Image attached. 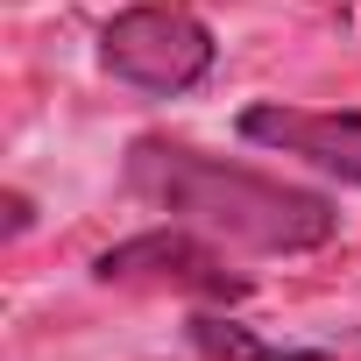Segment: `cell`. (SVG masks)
Here are the masks:
<instances>
[{
  "label": "cell",
  "instance_id": "obj_2",
  "mask_svg": "<svg viewBox=\"0 0 361 361\" xmlns=\"http://www.w3.org/2000/svg\"><path fill=\"white\" fill-rule=\"evenodd\" d=\"M99 64L142 92H192L213 71V29L185 0H142L99 29Z\"/></svg>",
  "mask_w": 361,
  "mask_h": 361
},
{
  "label": "cell",
  "instance_id": "obj_4",
  "mask_svg": "<svg viewBox=\"0 0 361 361\" xmlns=\"http://www.w3.org/2000/svg\"><path fill=\"white\" fill-rule=\"evenodd\" d=\"M241 135L283 156H305L312 170L361 185V114H305V106H248Z\"/></svg>",
  "mask_w": 361,
  "mask_h": 361
},
{
  "label": "cell",
  "instance_id": "obj_3",
  "mask_svg": "<svg viewBox=\"0 0 361 361\" xmlns=\"http://www.w3.org/2000/svg\"><path fill=\"white\" fill-rule=\"evenodd\" d=\"M99 283H128V290H177V298H248V276H234L199 234L185 227H156V234H135V241H114L99 262H92Z\"/></svg>",
  "mask_w": 361,
  "mask_h": 361
},
{
  "label": "cell",
  "instance_id": "obj_5",
  "mask_svg": "<svg viewBox=\"0 0 361 361\" xmlns=\"http://www.w3.org/2000/svg\"><path fill=\"white\" fill-rule=\"evenodd\" d=\"M192 347H199L206 361H326L319 347H269L255 326H234V319H220V312H199V319H192Z\"/></svg>",
  "mask_w": 361,
  "mask_h": 361
},
{
  "label": "cell",
  "instance_id": "obj_1",
  "mask_svg": "<svg viewBox=\"0 0 361 361\" xmlns=\"http://www.w3.org/2000/svg\"><path fill=\"white\" fill-rule=\"evenodd\" d=\"M128 192L170 220L199 227V234H220V241H241L262 255L326 248L340 227L333 199L298 192L283 177H262V170H241V163H220L192 142H163V135H142L128 149Z\"/></svg>",
  "mask_w": 361,
  "mask_h": 361
},
{
  "label": "cell",
  "instance_id": "obj_6",
  "mask_svg": "<svg viewBox=\"0 0 361 361\" xmlns=\"http://www.w3.org/2000/svg\"><path fill=\"white\" fill-rule=\"evenodd\" d=\"M29 220H36V213H29V199H22V192H8V241H15V234H29Z\"/></svg>",
  "mask_w": 361,
  "mask_h": 361
}]
</instances>
